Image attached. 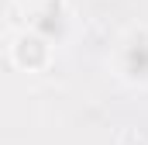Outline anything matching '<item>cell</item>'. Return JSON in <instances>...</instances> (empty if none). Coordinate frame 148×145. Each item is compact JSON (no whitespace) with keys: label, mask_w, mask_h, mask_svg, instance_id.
<instances>
[{"label":"cell","mask_w":148,"mask_h":145,"mask_svg":"<svg viewBox=\"0 0 148 145\" xmlns=\"http://www.w3.org/2000/svg\"><path fill=\"white\" fill-rule=\"evenodd\" d=\"M3 17H7V7H3V0H0V28H3Z\"/></svg>","instance_id":"cell-4"},{"label":"cell","mask_w":148,"mask_h":145,"mask_svg":"<svg viewBox=\"0 0 148 145\" xmlns=\"http://www.w3.org/2000/svg\"><path fill=\"white\" fill-rule=\"evenodd\" d=\"M117 69L127 83H148V35L138 31L124 41L121 55H117Z\"/></svg>","instance_id":"cell-2"},{"label":"cell","mask_w":148,"mask_h":145,"mask_svg":"<svg viewBox=\"0 0 148 145\" xmlns=\"http://www.w3.org/2000/svg\"><path fill=\"white\" fill-rule=\"evenodd\" d=\"M48 41L45 38H38L35 31L31 35H21L14 41V62L17 66H24V69H41L45 62H48Z\"/></svg>","instance_id":"cell-3"},{"label":"cell","mask_w":148,"mask_h":145,"mask_svg":"<svg viewBox=\"0 0 148 145\" xmlns=\"http://www.w3.org/2000/svg\"><path fill=\"white\" fill-rule=\"evenodd\" d=\"M24 3H31V7H38V3H45V0H24Z\"/></svg>","instance_id":"cell-5"},{"label":"cell","mask_w":148,"mask_h":145,"mask_svg":"<svg viewBox=\"0 0 148 145\" xmlns=\"http://www.w3.org/2000/svg\"><path fill=\"white\" fill-rule=\"evenodd\" d=\"M31 31L38 38H45L48 45H59L66 31H69V14H66V7H62V0H45V3H38L35 14H31Z\"/></svg>","instance_id":"cell-1"}]
</instances>
